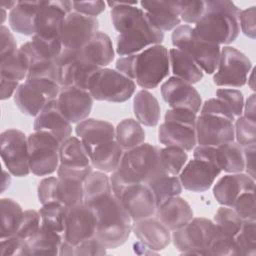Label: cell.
Instances as JSON below:
<instances>
[{"instance_id": "1", "label": "cell", "mask_w": 256, "mask_h": 256, "mask_svg": "<svg viewBox=\"0 0 256 256\" xmlns=\"http://www.w3.org/2000/svg\"><path fill=\"white\" fill-rule=\"evenodd\" d=\"M111 7V18L119 35L116 52L121 57L139 53L151 46L161 45L164 32L154 27L145 12L135 3L107 2Z\"/></svg>"}, {"instance_id": "2", "label": "cell", "mask_w": 256, "mask_h": 256, "mask_svg": "<svg viewBox=\"0 0 256 256\" xmlns=\"http://www.w3.org/2000/svg\"><path fill=\"white\" fill-rule=\"evenodd\" d=\"M116 70L145 90L155 89L170 73L169 51L163 45H155L139 53L120 57Z\"/></svg>"}, {"instance_id": "3", "label": "cell", "mask_w": 256, "mask_h": 256, "mask_svg": "<svg viewBox=\"0 0 256 256\" xmlns=\"http://www.w3.org/2000/svg\"><path fill=\"white\" fill-rule=\"evenodd\" d=\"M240 14L241 9L232 1H206V12L195 24L194 31L207 42L228 45L240 34Z\"/></svg>"}, {"instance_id": "4", "label": "cell", "mask_w": 256, "mask_h": 256, "mask_svg": "<svg viewBox=\"0 0 256 256\" xmlns=\"http://www.w3.org/2000/svg\"><path fill=\"white\" fill-rule=\"evenodd\" d=\"M90 207L97 216L95 237L107 249L122 246L132 232L133 220L121 201L113 193Z\"/></svg>"}, {"instance_id": "5", "label": "cell", "mask_w": 256, "mask_h": 256, "mask_svg": "<svg viewBox=\"0 0 256 256\" xmlns=\"http://www.w3.org/2000/svg\"><path fill=\"white\" fill-rule=\"evenodd\" d=\"M115 173L125 183L148 185L167 175L161 164L160 148L149 143L125 151Z\"/></svg>"}, {"instance_id": "6", "label": "cell", "mask_w": 256, "mask_h": 256, "mask_svg": "<svg viewBox=\"0 0 256 256\" xmlns=\"http://www.w3.org/2000/svg\"><path fill=\"white\" fill-rule=\"evenodd\" d=\"M197 114L189 109L174 108L167 110L165 121L158 130L159 142L165 147L173 146L191 151L197 144Z\"/></svg>"}, {"instance_id": "7", "label": "cell", "mask_w": 256, "mask_h": 256, "mask_svg": "<svg viewBox=\"0 0 256 256\" xmlns=\"http://www.w3.org/2000/svg\"><path fill=\"white\" fill-rule=\"evenodd\" d=\"M114 195L121 201L133 222L155 215L157 203L154 192L148 184L125 183L113 172L110 177Z\"/></svg>"}, {"instance_id": "8", "label": "cell", "mask_w": 256, "mask_h": 256, "mask_svg": "<svg viewBox=\"0 0 256 256\" xmlns=\"http://www.w3.org/2000/svg\"><path fill=\"white\" fill-rule=\"evenodd\" d=\"M171 39L173 46L188 54L204 72L211 75L216 71L221 53L219 45L201 39L187 24L175 28Z\"/></svg>"}, {"instance_id": "9", "label": "cell", "mask_w": 256, "mask_h": 256, "mask_svg": "<svg viewBox=\"0 0 256 256\" xmlns=\"http://www.w3.org/2000/svg\"><path fill=\"white\" fill-rule=\"evenodd\" d=\"M61 86L52 78H27L14 94V102L18 109L27 116L37 117L46 104L58 98Z\"/></svg>"}, {"instance_id": "10", "label": "cell", "mask_w": 256, "mask_h": 256, "mask_svg": "<svg viewBox=\"0 0 256 256\" xmlns=\"http://www.w3.org/2000/svg\"><path fill=\"white\" fill-rule=\"evenodd\" d=\"M136 90V83L119 71L100 68L95 72L88 85L94 100L123 103L129 100Z\"/></svg>"}, {"instance_id": "11", "label": "cell", "mask_w": 256, "mask_h": 256, "mask_svg": "<svg viewBox=\"0 0 256 256\" xmlns=\"http://www.w3.org/2000/svg\"><path fill=\"white\" fill-rule=\"evenodd\" d=\"M216 235L215 223L207 218H193L185 226L173 231L175 248L182 254L208 255Z\"/></svg>"}, {"instance_id": "12", "label": "cell", "mask_w": 256, "mask_h": 256, "mask_svg": "<svg viewBox=\"0 0 256 256\" xmlns=\"http://www.w3.org/2000/svg\"><path fill=\"white\" fill-rule=\"evenodd\" d=\"M61 142L48 132L34 131L28 136L30 171L36 176L53 174L60 164Z\"/></svg>"}, {"instance_id": "13", "label": "cell", "mask_w": 256, "mask_h": 256, "mask_svg": "<svg viewBox=\"0 0 256 256\" xmlns=\"http://www.w3.org/2000/svg\"><path fill=\"white\" fill-rule=\"evenodd\" d=\"M252 70L250 59L238 49L226 46L221 50L213 82L220 87L240 88L247 83Z\"/></svg>"}, {"instance_id": "14", "label": "cell", "mask_w": 256, "mask_h": 256, "mask_svg": "<svg viewBox=\"0 0 256 256\" xmlns=\"http://www.w3.org/2000/svg\"><path fill=\"white\" fill-rule=\"evenodd\" d=\"M1 158L8 171L16 177L30 174L28 137L18 129H7L0 136Z\"/></svg>"}, {"instance_id": "15", "label": "cell", "mask_w": 256, "mask_h": 256, "mask_svg": "<svg viewBox=\"0 0 256 256\" xmlns=\"http://www.w3.org/2000/svg\"><path fill=\"white\" fill-rule=\"evenodd\" d=\"M56 64L58 81L61 87L76 86L85 90H88L92 75L100 69V67L87 61L80 51L65 48H63Z\"/></svg>"}, {"instance_id": "16", "label": "cell", "mask_w": 256, "mask_h": 256, "mask_svg": "<svg viewBox=\"0 0 256 256\" xmlns=\"http://www.w3.org/2000/svg\"><path fill=\"white\" fill-rule=\"evenodd\" d=\"M97 228V216L94 209L86 204H80L66 208L65 230L63 239L71 245L95 236Z\"/></svg>"}, {"instance_id": "17", "label": "cell", "mask_w": 256, "mask_h": 256, "mask_svg": "<svg viewBox=\"0 0 256 256\" xmlns=\"http://www.w3.org/2000/svg\"><path fill=\"white\" fill-rule=\"evenodd\" d=\"M196 137L199 146L218 147L235 141L234 121L215 114H200L196 120Z\"/></svg>"}, {"instance_id": "18", "label": "cell", "mask_w": 256, "mask_h": 256, "mask_svg": "<svg viewBox=\"0 0 256 256\" xmlns=\"http://www.w3.org/2000/svg\"><path fill=\"white\" fill-rule=\"evenodd\" d=\"M99 21L95 17L70 12L63 23L61 41L63 48L80 51L98 32Z\"/></svg>"}, {"instance_id": "19", "label": "cell", "mask_w": 256, "mask_h": 256, "mask_svg": "<svg viewBox=\"0 0 256 256\" xmlns=\"http://www.w3.org/2000/svg\"><path fill=\"white\" fill-rule=\"evenodd\" d=\"M71 1H42L35 20V34L46 38H61L66 16L72 12Z\"/></svg>"}, {"instance_id": "20", "label": "cell", "mask_w": 256, "mask_h": 256, "mask_svg": "<svg viewBox=\"0 0 256 256\" xmlns=\"http://www.w3.org/2000/svg\"><path fill=\"white\" fill-rule=\"evenodd\" d=\"M221 172V169L214 163L194 158L183 167L179 179L185 190L202 193L212 187Z\"/></svg>"}, {"instance_id": "21", "label": "cell", "mask_w": 256, "mask_h": 256, "mask_svg": "<svg viewBox=\"0 0 256 256\" xmlns=\"http://www.w3.org/2000/svg\"><path fill=\"white\" fill-rule=\"evenodd\" d=\"M93 97L88 90L76 87H61L57 98L59 108L67 120L73 123H80L88 118L93 107Z\"/></svg>"}, {"instance_id": "22", "label": "cell", "mask_w": 256, "mask_h": 256, "mask_svg": "<svg viewBox=\"0 0 256 256\" xmlns=\"http://www.w3.org/2000/svg\"><path fill=\"white\" fill-rule=\"evenodd\" d=\"M161 95L172 109H189L197 114L202 107V98L196 88L175 76L170 77L162 84Z\"/></svg>"}, {"instance_id": "23", "label": "cell", "mask_w": 256, "mask_h": 256, "mask_svg": "<svg viewBox=\"0 0 256 256\" xmlns=\"http://www.w3.org/2000/svg\"><path fill=\"white\" fill-rule=\"evenodd\" d=\"M140 5L150 23L162 32L181 24L180 1H141Z\"/></svg>"}, {"instance_id": "24", "label": "cell", "mask_w": 256, "mask_h": 256, "mask_svg": "<svg viewBox=\"0 0 256 256\" xmlns=\"http://www.w3.org/2000/svg\"><path fill=\"white\" fill-rule=\"evenodd\" d=\"M254 190L255 179L241 172L228 174L220 178L213 188V195L220 205L232 207L241 194Z\"/></svg>"}, {"instance_id": "25", "label": "cell", "mask_w": 256, "mask_h": 256, "mask_svg": "<svg viewBox=\"0 0 256 256\" xmlns=\"http://www.w3.org/2000/svg\"><path fill=\"white\" fill-rule=\"evenodd\" d=\"M132 231L142 244L154 252L164 250L172 240L171 230L153 216L133 222Z\"/></svg>"}, {"instance_id": "26", "label": "cell", "mask_w": 256, "mask_h": 256, "mask_svg": "<svg viewBox=\"0 0 256 256\" xmlns=\"http://www.w3.org/2000/svg\"><path fill=\"white\" fill-rule=\"evenodd\" d=\"M34 131L48 132L61 143L71 137L72 125L61 112L57 99L49 101L36 117Z\"/></svg>"}, {"instance_id": "27", "label": "cell", "mask_w": 256, "mask_h": 256, "mask_svg": "<svg viewBox=\"0 0 256 256\" xmlns=\"http://www.w3.org/2000/svg\"><path fill=\"white\" fill-rule=\"evenodd\" d=\"M156 217L171 231H175L194 218L190 204L179 196L172 197L157 207Z\"/></svg>"}, {"instance_id": "28", "label": "cell", "mask_w": 256, "mask_h": 256, "mask_svg": "<svg viewBox=\"0 0 256 256\" xmlns=\"http://www.w3.org/2000/svg\"><path fill=\"white\" fill-rule=\"evenodd\" d=\"M75 131L87 151L96 145L115 140V127L104 120L87 118L77 124Z\"/></svg>"}, {"instance_id": "29", "label": "cell", "mask_w": 256, "mask_h": 256, "mask_svg": "<svg viewBox=\"0 0 256 256\" xmlns=\"http://www.w3.org/2000/svg\"><path fill=\"white\" fill-rule=\"evenodd\" d=\"M42 1H18L9 13V24L13 31L33 36L35 34V20Z\"/></svg>"}, {"instance_id": "30", "label": "cell", "mask_w": 256, "mask_h": 256, "mask_svg": "<svg viewBox=\"0 0 256 256\" xmlns=\"http://www.w3.org/2000/svg\"><path fill=\"white\" fill-rule=\"evenodd\" d=\"M81 55L92 64L105 68L115 57L111 38L104 32L98 31L91 40L80 50Z\"/></svg>"}, {"instance_id": "31", "label": "cell", "mask_w": 256, "mask_h": 256, "mask_svg": "<svg viewBox=\"0 0 256 256\" xmlns=\"http://www.w3.org/2000/svg\"><path fill=\"white\" fill-rule=\"evenodd\" d=\"M93 168L105 173L115 172L120 164L124 150L116 140L104 142L88 150Z\"/></svg>"}, {"instance_id": "32", "label": "cell", "mask_w": 256, "mask_h": 256, "mask_svg": "<svg viewBox=\"0 0 256 256\" xmlns=\"http://www.w3.org/2000/svg\"><path fill=\"white\" fill-rule=\"evenodd\" d=\"M133 110L138 122L147 127L158 125L161 116V107L157 98L148 90H140L133 101Z\"/></svg>"}, {"instance_id": "33", "label": "cell", "mask_w": 256, "mask_h": 256, "mask_svg": "<svg viewBox=\"0 0 256 256\" xmlns=\"http://www.w3.org/2000/svg\"><path fill=\"white\" fill-rule=\"evenodd\" d=\"M63 235L40 227L38 232L26 241L25 256L28 255H59Z\"/></svg>"}, {"instance_id": "34", "label": "cell", "mask_w": 256, "mask_h": 256, "mask_svg": "<svg viewBox=\"0 0 256 256\" xmlns=\"http://www.w3.org/2000/svg\"><path fill=\"white\" fill-rule=\"evenodd\" d=\"M169 59L175 77L192 85L203 79V70L185 52L177 48H172L169 50Z\"/></svg>"}, {"instance_id": "35", "label": "cell", "mask_w": 256, "mask_h": 256, "mask_svg": "<svg viewBox=\"0 0 256 256\" xmlns=\"http://www.w3.org/2000/svg\"><path fill=\"white\" fill-rule=\"evenodd\" d=\"M60 165L71 168H87L92 166L89 153L79 137L71 136L61 144Z\"/></svg>"}, {"instance_id": "36", "label": "cell", "mask_w": 256, "mask_h": 256, "mask_svg": "<svg viewBox=\"0 0 256 256\" xmlns=\"http://www.w3.org/2000/svg\"><path fill=\"white\" fill-rule=\"evenodd\" d=\"M216 162L221 171L241 173L245 170L244 148L236 142H229L216 147Z\"/></svg>"}, {"instance_id": "37", "label": "cell", "mask_w": 256, "mask_h": 256, "mask_svg": "<svg viewBox=\"0 0 256 256\" xmlns=\"http://www.w3.org/2000/svg\"><path fill=\"white\" fill-rule=\"evenodd\" d=\"M113 194L110 177L102 171H92L84 182V204L92 206Z\"/></svg>"}, {"instance_id": "38", "label": "cell", "mask_w": 256, "mask_h": 256, "mask_svg": "<svg viewBox=\"0 0 256 256\" xmlns=\"http://www.w3.org/2000/svg\"><path fill=\"white\" fill-rule=\"evenodd\" d=\"M145 138L146 133L143 127L132 118L122 120L115 128V140L124 151L143 144Z\"/></svg>"}, {"instance_id": "39", "label": "cell", "mask_w": 256, "mask_h": 256, "mask_svg": "<svg viewBox=\"0 0 256 256\" xmlns=\"http://www.w3.org/2000/svg\"><path fill=\"white\" fill-rule=\"evenodd\" d=\"M0 214L1 238L16 235L24 216L20 204L11 198H2L0 200Z\"/></svg>"}, {"instance_id": "40", "label": "cell", "mask_w": 256, "mask_h": 256, "mask_svg": "<svg viewBox=\"0 0 256 256\" xmlns=\"http://www.w3.org/2000/svg\"><path fill=\"white\" fill-rule=\"evenodd\" d=\"M1 76L21 82L26 80L29 71V59L27 55L18 48L17 51L1 57Z\"/></svg>"}, {"instance_id": "41", "label": "cell", "mask_w": 256, "mask_h": 256, "mask_svg": "<svg viewBox=\"0 0 256 256\" xmlns=\"http://www.w3.org/2000/svg\"><path fill=\"white\" fill-rule=\"evenodd\" d=\"M59 201L66 208L84 204V182L73 177H58Z\"/></svg>"}, {"instance_id": "42", "label": "cell", "mask_w": 256, "mask_h": 256, "mask_svg": "<svg viewBox=\"0 0 256 256\" xmlns=\"http://www.w3.org/2000/svg\"><path fill=\"white\" fill-rule=\"evenodd\" d=\"M41 216V227L64 234L66 207L59 202L42 205L39 210Z\"/></svg>"}, {"instance_id": "43", "label": "cell", "mask_w": 256, "mask_h": 256, "mask_svg": "<svg viewBox=\"0 0 256 256\" xmlns=\"http://www.w3.org/2000/svg\"><path fill=\"white\" fill-rule=\"evenodd\" d=\"M149 186L154 192L157 207L166 200L179 196L183 190L179 176L164 175L152 182Z\"/></svg>"}, {"instance_id": "44", "label": "cell", "mask_w": 256, "mask_h": 256, "mask_svg": "<svg viewBox=\"0 0 256 256\" xmlns=\"http://www.w3.org/2000/svg\"><path fill=\"white\" fill-rule=\"evenodd\" d=\"M160 160L167 175L178 176L187 163L188 154L181 148L168 146L160 148Z\"/></svg>"}, {"instance_id": "45", "label": "cell", "mask_w": 256, "mask_h": 256, "mask_svg": "<svg viewBox=\"0 0 256 256\" xmlns=\"http://www.w3.org/2000/svg\"><path fill=\"white\" fill-rule=\"evenodd\" d=\"M236 256H255L256 254V222L244 221L235 237Z\"/></svg>"}, {"instance_id": "46", "label": "cell", "mask_w": 256, "mask_h": 256, "mask_svg": "<svg viewBox=\"0 0 256 256\" xmlns=\"http://www.w3.org/2000/svg\"><path fill=\"white\" fill-rule=\"evenodd\" d=\"M107 248L94 236L80 242L77 245H71L63 240L60 247L59 255L64 256H81V255H104Z\"/></svg>"}, {"instance_id": "47", "label": "cell", "mask_w": 256, "mask_h": 256, "mask_svg": "<svg viewBox=\"0 0 256 256\" xmlns=\"http://www.w3.org/2000/svg\"><path fill=\"white\" fill-rule=\"evenodd\" d=\"M235 139L237 143L245 148L255 145L256 141V121L250 120L243 115L238 117L234 123Z\"/></svg>"}, {"instance_id": "48", "label": "cell", "mask_w": 256, "mask_h": 256, "mask_svg": "<svg viewBox=\"0 0 256 256\" xmlns=\"http://www.w3.org/2000/svg\"><path fill=\"white\" fill-rule=\"evenodd\" d=\"M216 98L223 101L235 117L242 116L245 103L243 93L240 90L233 88H220L216 91Z\"/></svg>"}, {"instance_id": "49", "label": "cell", "mask_w": 256, "mask_h": 256, "mask_svg": "<svg viewBox=\"0 0 256 256\" xmlns=\"http://www.w3.org/2000/svg\"><path fill=\"white\" fill-rule=\"evenodd\" d=\"M231 208L243 221H255V190L241 194Z\"/></svg>"}, {"instance_id": "50", "label": "cell", "mask_w": 256, "mask_h": 256, "mask_svg": "<svg viewBox=\"0 0 256 256\" xmlns=\"http://www.w3.org/2000/svg\"><path fill=\"white\" fill-rule=\"evenodd\" d=\"M206 12V1H180V18L187 24H196Z\"/></svg>"}, {"instance_id": "51", "label": "cell", "mask_w": 256, "mask_h": 256, "mask_svg": "<svg viewBox=\"0 0 256 256\" xmlns=\"http://www.w3.org/2000/svg\"><path fill=\"white\" fill-rule=\"evenodd\" d=\"M41 227V216L39 211L36 210H26L24 211V216L21 225L16 233L19 237L27 241L33 235H35Z\"/></svg>"}, {"instance_id": "52", "label": "cell", "mask_w": 256, "mask_h": 256, "mask_svg": "<svg viewBox=\"0 0 256 256\" xmlns=\"http://www.w3.org/2000/svg\"><path fill=\"white\" fill-rule=\"evenodd\" d=\"M38 199L42 205L59 202V179L58 177H47L38 185Z\"/></svg>"}, {"instance_id": "53", "label": "cell", "mask_w": 256, "mask_h": 256, "mask_svg": "<svg viewBox=\"0 0 256 256\" xmlns=\"http://www.w3.org/2000/svg\"><path fill=\"white\" fill-rule=\"evenodd\" d=\"M26 250V241L18 235L1 238L0 240V255L15 256L24 255Z\"/></svg>"}, {"instance_id": "54", "label": "cell", "mask_w": 256, "mask_h": 256, "mask_svg": "<svg viewBox=\"0 0 256 256\" xmlns=\"http://www.w3.org/2000/svg\"><path fill=\"white\" fill-rule=\"evenodd\" d=\"M73 10L80 14L95 17L103 13L106 9V3L104 1H72Z\"/></svg>"}, {"instance_id": "55", "label": "cell", "mask_w": 256, "mask_h": 256, "mask_svg": "<svg viewBox=\"0 0 256 256\" xmlns=\"http://www.w3.org/2000/svg\"><path fill=\"white\" fill-rule=\"evenodd\" d=\"M200 110V114H215L235 121V116L233 115V113L225 105V103L218 98H211L205 101Z\"/></svg>"}, {"instance_id": "56", "label": "cell", "mask_w": 256, "mask_h": 256, "mask_svg": "<svg viewBox=\"0 0 256 256\" xmlns=\"http://www.w3.org/2000/svg\"><path fill=\"white\" fill-rule=\"evenodd\" d=\"M255 17L256 10L255 7L252 6L246 10H241L240 14V29L247 37L251 39H255L256 30H255Z\"/></svg>"}, {"instance_id": "57", "label": "cell", "mask_w": 256, "mask_h": 256, "mask_svg": "<svg viewBox=\"0 0 256 256\" xmlns=\"http://www.w3.org/2000/svg\"><path fill=\"white\" fill-rule=\"evenodd\" d=\"M0 37H1V44H0V57L11 54L18 50L17 43L11 31L4 25H1L0 28Z\"/></svg>"}, {"instance_id": "58", "label": "cell", "mask_w": 256, "mask_h": 256, "mask_svg": "<svg viewBox=\"0 0 256 256\" xmlns=\"http://www.w3.org/2000/svg\"><path fill=\"white\" fill-rule=\"evenodd\" d=\"M20 84L19 81L1 76V100H6L14 96Z\"/></svg>"}, {"instance_id": "59", "label": "cell", "mask_w": 256, "mask_h": 256, "mask_svg": "<svg viewBox=\"0 0 256 256\" xmlns=\"http://www.w3.org/2000/svg\"><path fill=\"white\" fill-rule=\"evenodd\" d=\"M255 145L244 148L245 156V170L246 174L255 179Z\"/></svg>"}, {"instance_id": "60", "label": "cell", "mask_w": 256, "mask_h": 256, "mask_svg": "<svg viewBox=\"0 0 256 256\" xmlns=\"http://www.w3.org/2000/svg\"><path fill=\"white\" fill-rule=\"evenodd\" d=\"M244 117L250 119V120H254L255 119V94H252L246 101V104H244Z\"/></svg>"}, {"instance_id": "61", "label": "cell", "mask_w": 256, "mask_h": 256, "mask_svg": "<svg viewBox=\"0 0 256 256\" xmlns=\"http://www.w3.org/2000/svg\"><path fill=\"white\" fill-rule=\"evenodd\" d=\"M17 2L18 1H1V3H0V7H3L4 9H6V10H12L15 6H16V4H17Z\"/></svg>"}, {"instance_id": "62", "label": "cell", "mask_w": 256, "mask_h": 256, "mask_svg": "<svg viewBox=\"0 0 256 256\" xmlns=\"http://www.w3.org/2000/svg\"><path fill=\"white\" fill-rule=\"evenodd\" d=\"M254 71H255V68H252V70L250 71L249 73V76L247 78V81H248V85L250 86V88L255 91V86H254Z\"/></svg>"}, {"instance_id": "63", "label": "cell", "mask_w": 256, "mask_h": 256, "mask_svg": "<svg viewBox=\"0 0 256 256\" xmlns=\"http://www.w3.org/2000/svg\"><path fill=\"white\" fill-rule=\"evenodd\" d=\"M0 13H1V24H3L6 19V16H7L6 9H4L3 7H0Z\"/></svg>"}]
</instances>
